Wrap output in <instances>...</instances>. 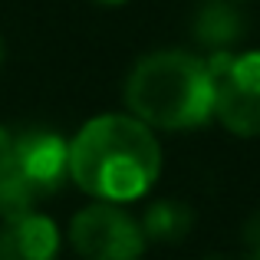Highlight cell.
Listing matches in <instances>:
<instances>
[{
  "instance_id": "obj_1",
  "label": "cell",
  "mask_w": 260,
  "mask_h": 260,
  "mask_svg": "<svg viewBox=\"0 0 260 260\" xmlns=\"http://www.w3.org/2000/svg\"><path fill=\"white\" fill-rule=\"evenodd\" d=\"M161 175V145L132 112L89 119L70 142V178L95 201H135Z\"/></svg>"
},
{
  "instance_id": "obj_6",
  "label": "cell",
  "mask_w": 260,
  "mask_h": 260,
  "mask_svg": "<svg viewBox=\"0 0 260 260\" xmlns=\"http://www.w3.org/2000/svg\"><path fill=\"white\" fill-rule=\"evenodd\" d=\"M191 37L204 53L234 50L247 37V13L234 0H201L191 17Z\"/></svg>"
},
{
  "instance_id": "obj_14",
  "label": "cell",
  "mask_w": 260,
  "mask_h": 260,
  "mask_svg": "<svg viewBox=\"0 0 260 260\" xmlns=\"http://www.w3.org/2000/svg\"><path fill=\"white\" fill-rule=\"evenodd\" d=\"M234 4H247V0H234Z\"/></svg>"
},
{
  "instance_id": "obj_3",
  "label": "cell",
  "mask_w": 260,
  "mask_h": 260,
  "mask_svg": "<svg viewBox=\"0 0 260 260\" xmlns=\"http://www.w3.org/2000/svg\"><path fill=\"white\" fill-rule=\"evenodd\" d=\"M70 181V142L50 128H30L13 139L7 172L0 175V217L37 214L46 198L59 194Z\"/></svg>"
},
{
  "instance_id": "obj_13",
  "label": "cell",
  "mask_w": 260,
  "mask_h": 260,
  "mask_svg": "<svg viewBox=\"0 0 260 260\" xmlns=\"http://www.w3.org/2000/svg\"><path fill=\"white\" fill-rule=\"evenodd\" d=\"M204 260H231V257H224V254H208Z\"/></svg>"
},
{
  "instance_id": "obj_7",
  "label": "cell",
  "mask_w": 260,
  "mask_h": 260,
  "mask_svg": "<svg viewBox=\"0 0 260 260\" xmlns=\"http://www.w3.org/2000/svg\"><path fill=\"white\" fill-rule=\"evenodd\" d=\"M59 231L50 217L26 214L17 221H4L0 228V260H56Z\"/></svg>"
},
{
  "instance_id": "obj_10",
  "label": "cell",
  "mask_w": 260,
  "mask_h": 260,
  "mask_svg": "<svg viewBox=\"0 0 260 260\" xmlns=\"http://www.w3.org/2000/svg\"><path fill=\"white\" fill-rule=\"evenodd\" d=\"M10 152H13V135L0 125V175L7 172V161H10Z\"/></svg>"
},
{
  "instance_id": "obj_11",
  "label": "cell",
  "mask_w": 260,
  "mask_h": 260,
  "mask_svg": "<svg viewBox=\"0 0 260 260\" xmlns=\"http://www.w3.org/2000/svg\"><path fill=\"white\" fill-rule=\"evenodd\" d=\"M92 4H99V7H122V4H128V0H92Z\"/></svg>"
},
{
  "instance_id": "obj_5",
  "label": "cell",
  "mask_w": 260,
  "mask_h": 260,
  "mask_svg": "<svg viewBox=\"0 0 260 260\" xmlns=\"http://www.w3.org/2000/svg\"><path fill=\"white\" fill-rule=\"evenodd\" d=\"M214 119L237 139L260 135V50L231 53L214 73Z\"/></svg>"
},
{
  "instance_id": "obj_12",
  "label": "cell",
  "mask_w": 260,
  "mask_h": 260,
  "mask_svg": "<svg viewBox=\"0 0 260 260\" xmlns=\"http://www.w3.org/2000/svg\"><path fill=\"white\" fill-rule=\"evenodd\" d=\"M4 59H7V46H4V37H0V66H4Z\"/></svg>"
},
{
  "instance_id": "obj_2",
  "label": "cell",
  "mask_w": 260,
  "mask_h": 260,
  "mask_svg": "<svg viewBox=\"0 0 260 260\" xmlns=\"http://www.w3.org/2000/svg\"><path fill=\"white\" fill-rule=\"evenodd\" d=\"M125 106L152 128L191 132L214 119V79L208 63L194 53L158 50L132 66Z\"/></svg>"
},
{
  "instance_id": "obj_9",
  "label": "cell",
  "mask_w": 260,
  "mask_h": 260,
  "mask_svg": "<svg viewBox=\"0 0 260 260\" xmlns=\"http://www.w3.org/2000/svg\"><path fill=\"white\" fill-rule=\"evenodd\" d=\"M241 257L244 260H260V208L241 228Z\"/></svg>"
},
{
  "instance_id": "obj_4",
  "label": "cell",
  "mask_w": 260,
  "mask_h": 260,
  "mask_svg": "<svg viewBox=\"0 0 260 260\" xmlns=\"http://www.w3.org/2000/svg\"><path fill=\"white\" fill-rule=\"evenodd\" d=\"M70 244L83 260H142L148 237L115 201H92L70 221Z\"/></svg>"
},
{
  "instance_id": "obj_8",
  "label": "cell",
  "mask_w": 260,
  "mask_h": 260,
  "mask_svg": "<svg viewBox=\"0 0 260 260\" xmlns=\"http://www.w3.org/2000/svg\"><path fill=\"white\" fill-rule=\"evenodd\" d=\"M142 231L155 244H181L194 228V211L191 204L175 201V198H158L142 211Z\"/></svg>"
}]
</instances>
